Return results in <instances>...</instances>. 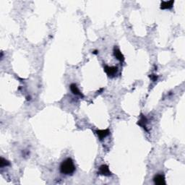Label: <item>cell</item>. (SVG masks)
I'll return each instance as SVG.
<instances>
[{
  "label": "cell",
  "instance_id": "obj_5",
  "mask_svg": "<svg viewBox=\"0 0 185 185\" xmlns=\"http://www.w3.org/2000/svg\"><path fill=\"white\" fill-rule=\"evenodd\" d=\"M96 134H97L98 137L99 138V139L100 140H102L103 139H104L106 137H107L108 135L110 134V131L109 129H98V130L96 131Z\"/></svg>",
  "mask_w": 185,
  "mask_h": 185
},
{
  "label": "cell",
  "instance_id": "obj_12",
  "mask_svg": "<svg viewBox=\"0 0 185 185\" xmlns=\"http://www.w3.org/2000/svg\"><path fill=\"white\" fill-rule=\"evenodd\" d=\"M97 52H98L97 51H95V52H93V54H97Z\"/></svg>",
  "mask_w": 185,
  "mask_h": 185
},
{
  "label": "cell",
  "instance_id": "obj_1",
  "mask_svg": "<svg viewBox=\"0 0 185 185\" xmlns=\"http://www.w3.org/2000/svg\"><path fill=\"white\" fill-rule=\"evenodd\" d=\"M75 171V166L71 158L64 160L60 165V171L65 175H72Z\"/></svg>",
  "mask_w": 185,
  "mask_h": 185
},
{
  "label": "cell",
  "instance_id": "obj_6",
  "mask_svg": "<svg viewBox=\"0 0 185 185\" xmlns=\"http://www.w3.org/2000/svg\"><path fill=\"white\" fill-rule=\"evenodd\" d=\"M174 4V1H163L161 4V10H170L173 7Z\"/></svg>",
  "mask_w": 185,
  "mask_h": 185
},
{
  "label": "cell",
  "instance_id": "obj_8",
  "mask_svg": "<svg viewBox=\"0 0 185 185\" xmlns=\"http://www.w3.org/2000/svg\"><path fill=\"white\" fill-rule=\"evenodd\" d=\"M113 54H114L115 57H116L118 60L120 61L121 62L124 61V55L122 54L121 51L119 50L118 48H114V49H113Z\"/></svg>",
  "mask_w": 185,
  "mask_h": 185
},
{
  "label": "cell",
  "instance_id": "obj_2",
  "mask_svg": "<svg viewBox=\"0 0 185 185\" xmlns=\"http://www.w3.org/2000/svg\"><path fill=\"white\" fill-rule=\"evenodd\" d=\"M104 71L109 77H113L116 75V72H117L118 69L116 67H109V66H105L104 67Z\"/></svg>",
  "mask_w": 185,
  "mask_h": 185
},
{
  "label": "cell",
  "instance_id": "obj_3",
  "mask_svg": "<svg viewBox=\"0 0 185 185\" xmlns=\"http://www.w3.org/2000/svg\"><path fill=\"white\" fill-rule=\"evenodd\" d=\"M153 182L155 184L158 185L166 184L165 177H164V174H157L154 177Z\"/></svg>",
  "mask_w": 185,
  "mask_h": 185
},
{
  "label": "cell",
  "instance_id": "obj_9",
  "mask_svg": "<svg viewBox=\"0 0 185 185\" xmlns=\"http://www.w3.org/2000/svg\"><path fill=\"white\" fill-rule=\"evenodd\" d=\"M146 124H147V119L145 116H143L142 114H141V117L140 119L138 121V124L140 125V127H142V128L145 129L146 131H148V129H146Z\"/></svg>",
  "mask_w": 185,
  "mask_h": 185
},
{
  "label": "cell",
  "instance_id": "obj_10",
  "mask_svg": "<svg viewBox=\"0 0 185 185\" xmlns=\"http://www.w3.org/2000/svg\"><path fill=\"white\" fill-rule=\"evenodd\" d=\"M10 165V164L8 161L5 160L4 158H2V157L0 158V167H1V168H3V167H5V166H8Z\"/></svg>",
  "mask_w": 185,
  "mask_h": 185
},
{
  "label": "cell",
  "instance_id": "obj_11",
  "mask_svg": "<svg viewBox=\"0 0 185 185\" xmlns=\"http://www.w3.org/2000/svg\"><path fill=\"white\" fill-rule=\"evenodd\" d=\"M149 77L153 81H154V82H155V81H156L157 79H158V77H157L155 75H150Z\"/></svg>",
  "mask_w": 185,
  "mask_h": 185
},
{
  "label": "cell",
  "instance_id": "obj_4",
  "mask_svg": "<svg viewBox=\"0 0 185 185\" xmlns=\"http://www.w3.org/2000/svg\"><path fill=\"white\" fill-rule=\"evenodd\" d=\"M99 174L103 176H106V177H109V176L111 175V173L110 170H109V166L107 165H102L100 166V168H99L98 171Z\"/></svg>",
  "mask_w": 185,
  "mask_h": 185
},
{
  "label": "cell",
  "instance_id": "obj_7",
  "mask_svg": "<svg viewBox=\"0 0 185 185\" xmlns=\"http://www.w3.org/2000/svg\"><path fill=\"white\" fill-rule=\"evenodd\" d=\"M69 88H70L71 91H72V93H73L74 95H75V96H78L81 98L84 97V96L83 95V93H81L80 91L79 88H78V86H77V85L75 83L71 84L70 86H69Z\"/></svg>",
  "mask_w": 185,
  "mask_h": 185
}]
</instances>
